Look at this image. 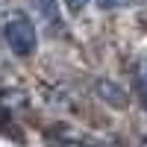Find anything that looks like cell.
<instances>
[{
	"mask_svg": "<svg viewBox=\"0 0 147 147\" xmlns=\"http://www.w3.org/2000/svg\"><path fill=\"white\" fill-rule=\"evenodd\" d=\"M3 35H6V44L18 56H32L35 47H38L35 27H32V21L24 18V15H9L6 24H3Z\"/></svg>",
	"mask_w": 147,
	"mask_h": 147,
	"instance_id": "cell-1",
	"label": "cell"
},
{
	"mask_svg": "<svg viewBox=\"0 0 147 147\" xmlns=\"http://www.w3.org/2000/svg\"><path fill=\"white\" fill-rule=\"evenodd\" d=\"M94 91H97V97H100L103 103H109L112 109H127V103H129V94L121 88L115 80H109V77L97 80L94 82Z\"/></svg>",
	"mask_w": 147,
	"mask_h": 147,
	"instance_id": "cell-2",
	"label": "cell"
},
{
	"mask_svg": "<svg viewBox=\"0 0 147 147\" xmlns=\"http://www.w3.org/2000/svg\"><path fill=\"white\" fill-rule=\"evenodd\" d=\"M136 80H138V88H141V94L147 97V62H141V65H138V77H136Z\"/></svg>",
	"mask_w": 147,
	"mask_h": 147,
	"instance_id": "cell-3",
	"label": "cell"
},
{
	"mask_svg": "<svg viewBox=\"0 0 147 147\" xmlns=\"http://www.w3.org/2000/svg\"><path fill=\"white\" fill-rule=\"evenodd\" d=\"M38 3H41L38 9H41L44 18H56V12H53V0H38Z\"/></svg>",
	"mask_w": 147,
	"mask_h": 147,
	"instance_id": "cell-4",
	"label": "cell"
},
{
	"mask_svg": "<svg viewBox=\"0 0 147 147\" xmlns=\"http://www.w3.org/2000/svg\"><path fill=\"white\" fill-rule=\"evenodd\" d=\"M94 6H97V9H118L121 0H94Z\"/></svg>",
	"mask_w": 147,
	"mask_h": 147,
	"instance_id": "cell-5",
	"label": "cell"
},
{
	"mask_svg": "<svg viewBox=\"0 0 147 147\" xmlns=\"http://www.w3.org/2000/svg\"><path fill=\"white\" fill-rule=\"evenodd\" d=\"M85 3H88V0H65V6H68L71 12H82V9H85Z\"/></svg>",
	"mask_w": 147,
	"mask_h": 147,
	"instance_id": "cell-6",
	"label": "cell"
}]
</instances>
